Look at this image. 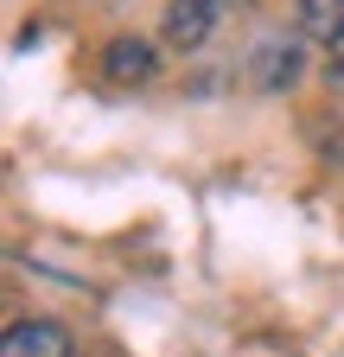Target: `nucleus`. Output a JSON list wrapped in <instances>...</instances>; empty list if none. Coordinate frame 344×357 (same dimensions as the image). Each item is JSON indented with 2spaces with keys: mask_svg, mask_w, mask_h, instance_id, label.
I'll return each instance as SVG.
<instances>
[{
  "mask_svg": "<svg viewBox=\"0 0 344 357\" xmlns=\"http://www.w3.org/2000/svg\"><path fill=\"white\" fill-rule=\"evenodd\" d=\"M0 357H77V344L58 319H13L0 338Z\"/></svg>",
  "mask_w": 344,
  "mask_h": 357,
  "instance_id": "1",
  "label": "nucleus"
},
{
  "mask_svg": "<svg viewBox=\"0 0 344 357\" xmlns=\"http://www.w3.org/2000/svg\"><path fill=\"white\" fill-rule=\"evenodd\" d=\"M230 0H172L166 7V45H179V52H191V45L210 38V26L224 20Z\"/></svg>",
  "mask_w": 344,
  "mask_h": 357,
  "instance_id": "2",
  "label": "nucleus"
},
{
  "mask_svg": "<svg viewBox=\"0 0 344 357\" xmlns=\"http://www.w3.org/2000/svg\"><path fill=\"white\" fill-rule=\"evenodd\" d=\"M153 70H159V52L147 38H115L102 52V77H115V83H147Z\"/></svg>",
  "mask_w": 344,
  "mask_h": 357,
  "instance_id": "3",
  "label": "nucleus"
},
{
  "mask_svg": "<svg viewBox=\"0 0 344 357\" xmlns=\"http://www.w3.org/2000/svg\"><path fill=\"white\" fill-rule=\"evenodd\" d=\"M255 70H262V83H268V89L293 83V70H299V45H268V52H262V64H255Z\"/></svg>",
  "mask_w": 344,
  "mask_h": 357,
  "instance_id": "4",
  "label": "nucleus"
},
{
  "mask_svg": "<svg viewBox=\"0 0 344 357\" xmlns=\"http://www.w3.org/2000/svg\"><path fill=\"white\" fill-rule=\"evenodd\" d=\"M325 77H331V83H344V0H338L331 26H325Z\"/></svg>",
  "mask_w": 344,
  "mask_h": 357,
  "instance_id": "5",
  "label": "nucleus"
},
{
  "mask_svg": "<svg viewBox=\"0 0 344 357\" xmlns=\"http://www.w3.org/2000/svg\"><path fill=\"white\" fill-rule=\"evenodd\" d=\"M299 7H306L313 32H325V26H331V13H338V0H299Z\"/></svg>",
  "mask_w": 344,
  "mask_h": 357,
  "instance_id": "6",
  "label": "nucleus"
}]
</instances>
